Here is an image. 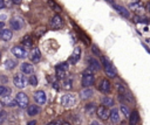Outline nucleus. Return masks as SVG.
Listing matches in <instances>:
<instances>
[{
	"mask_svg": "<svg viewBox=\"0 0 150 125\" xmlns=\"http://www.w3.org/2000/svg\"><path fill=\"white\" fill-rule=\"evenodd\" d=\"M95 82V76H94V70L90 68H87L83 74H82V79L81 84L83 88H90Z\"/></svg>",
	"mask_w": 150,
	"mask_h": 125,
	"instance_id": "f257e3e1",
	"label": "nucleus"
},
{
	"mask_svg": "<svg viewBox=\"0 0 150 125\" xmlns=\"http://www.w3.org/2000/svg\"><path fill=\"white\" fill-rule=\"evenodd\" d=\"M101 61H102V64H103V68H104V71H105V75L109 77V78H114L116 77V69L114 67V64L105 57V56H101Z\"/></svg>",
	"mask_w": 150,
	"mask_h": 125,
	"instance_id": "f03ea898",
	"label": "nucleus"
},
{
	"mask_svg": "<svg viewBox=\"0 0 150 125\" xmlns=\"http://www.w3.org/2000/svg\"><path fill=\"white\" fill-rule=\"evenodd\" d=\"M68 65H69L68 62H61V63L56 64L55 71H56V77H57L59 79H64V78H67V71H68V69H69Z\"/></svg>",
	"mask_w": 150,
	"mask_h": 125,
	"instance_id": "7ed1b4c3",
	"label": "nucleus"
},
{
	"mask_svg": "<svg viewBox=\"0 0 150 125\" xmlns=\"http://www.w3.org/2000/svg\"><path fill=\"white\" fill-rule=\"evenodd\" d=\"M76 102H77V98L74 93H66L61 97V104L64 107H71L76 104Z\"/></svg>",
	"mask_w": 150,
	"mask_h": 125,
	"instance_id": "20e7f679",
	"label": "nucleus"
},
{
	"mask_svg": "<svg viewBox=\"0 0 150 125\" xmlns=\"http://www.w3.org/2000/svg\"><path fill=\"white\" fill-rule=\"evenodd\" d=\"M13 83L18 89H25L27 86L28 79L26 78V76L23 74H16L13 77Z\"/></svg>",
	"mask_w": 150,
	"mask_h": 125,
	"instance_id": "39448f33",
	"label": "nucleus"
},
{
	"mask_svg": "<svg viewBox=\"0 0 150 125\" xmlns=\"http://www.w3.org/2000/svg\"><path fill=\"white\" fill-rule=\"evenodd\" d=\"M15 99H16V104L20 109H25V107H28L29 105V100H28V97L25 92H18L16 96H15Z\"/></svg>",
	"mask_w": 150,
	"mask_h": 125,
	"instance_id": "423d86ee",
	"label": "nucleus"
},
{
	"mask_svg": "<svg viewBox=\"0 0 150 125\" xmlns=\"http://www.w3.org/2000/svg\"><path fill=\"white\" fill-rule=\"evenodd\" d=\"M23 26H25V21L20 16H13L9 20V27L13 30H20L23 28Z\"/></svg>",
	"mask_w": 150,
	"mask_h": 125,
	"instance_id": "0eeeda50",
	"label": "nucleus"
},
{
	"mask_svg": "<svg viewBox=\"0 0 150 125\" xmlns=\"http://www.w3.org/2000/svg\"><path fill=\"white\" fill-rule=\"evenodd\" d=\"M12 53L18 58H25L27 56V54H28L27 50H26V48L23 46H14L12 48Z\"/></svg>",
	"mask_w": 150,
	"mask_h": 125,
	"instance_id": "6e6552de",
	"label": "nucleus"
},
{
	"mask_svg": "<svg viewBox=\"0 0 150 125\" xmlns=\"http://www.w3.org/2000/svg\"><path fill=\"white\" fill-rule=\"evenodd\" d=\"M96 114H97V117H98L101 120H107L108 118H110V111H109L108 107L104 106V105H101V106L97 107Z\"/></svg>",
	"mask_w": 150,
	"mask_h": 125,
	"instance_id": "1a4fd4ad",
	"label": "nucleus"
},
{
	"mask_svg": "<svg viewBox=\"0 0 150 125\" xmlns=\"http://www.w3.org/2000/svg\"><path fill=\"white\" fill-rule=\"evenodd\" d=\"M33 97H34L35 103L39 104V105H43V104L46 103V100H47V98H46V93H45V91H42V90H38V91H35Z\"/></svg>",
	"mask_w": 150,
	"mask_h": 125,
	"instance_id": "9d476101",
	"label": "nucleus"
},
{
	"mask_svg": "<svg viewBox=\"0 0 150 125\" xmlns=\"http://www.w3.org/2000/svg\"><path fill=\"white\" fill-rule=\"evenodd\" d=\"M62 26H63V20H62V18H61L60 15L55 14V15L52 18V20H50V27H52L53 29H60V28H62Z\"/></svg>",
	"mask_w": 150,
	"mask_h": 125,
	"instance_id": "9b49d317",
	"label": "nucleus"
},
{
	"mask_svg": "<svg viewBox=\"0 0 150 125\" xmlns=\"http://www.w3.org/2000/svg\"><path fill=\"white\" fill-rule=\"evenodd\" d=\"M98 89H100V91L102 93H109L110 90H111V83H110V81L107 79V78H103L101 81L100 85H98Z\"/></svg>",
	"mask_w": 150,
	"mask_h": 125,
	"instance_id": "f8f14e48",
	"label": "nucleus"
},
{
	"mask_svg": "<svg viewBox=\"0 0 150 125\" xmlns=\"http://www.w3.org/2000/svg\"><path fill=\"white\" fill-rule=\"evenodd\" d=\"M80 58H81V48H80V47H75V49H74L73 54L70 55L68 62H69L70 64H76V63L80 61Z\"/></svg>",
	"mask_w": 150,
	"mask_h": 125,
	"instance_id": "ddd939ff",
	"label": "nucleus"
},
{
	"mask_svg": "<svg viewBox=\"0 0 150 125\" xmlns=\"http://www.w3.org/2000/svg\"><path fill=\"white\" fill-rule=\"evenodd\" d=\"M0 102H1V105L2 106H11V107H13V106L18 105L16 104V99L12 98L11 96H4V97H1L0 98Z\"/></svg>",
	"mask_w": 150,
	"mask_h": 125,
	"instance_id": "4468645a",
	"label": "nucleus"
},
{
	"mask_svg": "<svg viewBox=\"0 0 150 125\" xmlns=\"http://www.w3.org/2000/svg\"><path fill=\"white\" fill-rule=\"evenodd\" d=\"M20 69H21L22 74H26V75H33V72H34V67L30 63H28V62L21 63Z\"/></svg>",
	"mask_w": 150,
	"mask_h": 125,
	"instance_id": "2eb2a0df",
	"label": "nucleus"
},
{
	"mask_svg": "<svg viewBox=\"0 0 150 125\" xmlns=\"http://www.w3.org/2000/svg\"><path fill=\"white\" fill-rule=\"evenodd\" d=\"M94 95V91L90 89V88H83L81 91H80V98L83 99V100H87V99H90Z\"/></svg>",
	"mask_w": 150,
	"mask_h": 125,
	"instance_id": "dca6fc26",
	"label": "nucleus"
},
{
	"mask_svg": "<svg viewBox=\"0 0 150 125\" xmlns=\"http://www.w3.org/2000/svg\"><path fill=\"white\" fill-rule=\"evenodd\" d=\"M41 60V51L39 48H33L32 53H30V61L33 63H38Z\"/></svg>",
	"mask_w": 150,
	"mask_h": 125,
	"instance_id": "f3484780",
	"label": "nucleus"
},
{
	"mask_svg": "<svg viewBox=\"0 0 150 125\" xmlns=\"http://www.w3.org/2000/svg\"><path fill=\"white\" fill-rule=\"evenodd\" d=\"M112 7L118 12V14H121L123 18H129L130 16V12L125 8V7H123V6H121V5H116V4H112Z\"/></svg>",
	"mask_w": 150,
	"mask_h": 125,
	"instance_id": "a211bd4d",
	"label": "nucleus"
},
{
	"mask_svg": "<svg viewBox=\"0 0 150 125\" xmlns=\"http://www.w3.org/2000/svg\"><path fill=\"white\" fill-rule=\"evenodd\" d=\"M0 37L2 41H9L12 39V29L8 28H2L0 33Z\"/></svg>",
	"mask_w": 150,
	"mask_h": 125,
	"instance_id": "6ab92c4d",
	"label": "nucleus"
},
{
	"mask_svg": "<svg viewBox=\"0 0 150 125\" xmlns=\"http://www.w3.org/2000/svg\"><path fill=\"white\" fill-rule=\"evenodd\" d=\"M88 64H89V68L93 69V70H95V71H98L101 69V64H100V62L95 57H90L88 60Z\"/></svg>",
	"mask_w": 150,
	"mask_h": 125,
	"instance_id": "aec40b11",
	"label": "nucleus"
},
{
	"mask_svg": "<svg viewBox=\"0 0 150 125\" xmlns=\"http://www.w3.org/2000/svg\"><path fill=\"white\" fill-rule=\"evenodd\" d=\"M40 112H41V109L38 105H35V104H32V105H29L27 107V114L28 116H36Z\"/></svg>",
	"mask_w": 150,
	"mask_h": 125,
	"instance_id": "412c9836",
	"label": "nucleus"
},
{
	"mask_svg": "<svg viewBox=\"0 0 150 125\" xmlns=\"http://www.w3.org/2000/svg\"><path fill=\"white\" fill-rule=\"evenodd\" d=\"M138 121H139V114H138V111L135 110L129 116V125H137Z\"/></svg>",
	"mask_w": 150,
	"mask_h": 125,
	"instance_id": "4be33fe9",
	"label": "nucleus"
},
{
	"mask_svg": "<svg viewBox=\"0 0 150 125\" xmlns=\"http://www.w3.org/2000/svg\"><path fill=\"white\" fill-rule=\"evenodd\" d=\"M129 7H130V9H131V11H135V12L142 11V9L144 8V6H143L142 1H135V2H131V4L129 5Z\"/></svg>",
	"mask_w": 150,
	"mask_h": 125,
	"instance_id": "5701e85b",
	"label": "nucleus"
},
{
	"mask_svg": "<svg viewBox=\"0 0 150 125\" xmlns=\"http://www.w3.org/2000/svg\"><path fill=\"white\" fill-rule=\"evenodd\" d=\"M21 44L25 47V48H32L33 46V41H32V37L29 35H26L23 36V39L21 40Z\"/></svg>",
	"mask_w": 150,
	"mask_h": 125,
	"instance_id": "b1692460",
	"label": "nucleus"
},
{
	"mask_svg": "<svg viewBox=\"0 0 150 125\" xmlns=\"http://www.w3.org/2000/svg\"><path fill=\"white\" fill-rule=\"evenodd\" d=\"M110 119L112 123H118L120 120V113H118V110L117 109H112L110 111Z\"/></svg>",
	"mask_w": 150,
	"mask_h": 125,
	"instance_id": "393cba45",
	"label": "nucleus"
},
{
	"mask_svg": "<svg viewBox=\"0 0 150 125\" xmlns=\"http://www.w3.org/2000/svg\"><path fill=\"white\" fill-rule=\"evenodd\" d=\"M11 92H12L11 88H8L6 85H1L0 86V96L1 97H4V96H11Z\"/></svg>",
	"mask_w": 150,
	"mask_h": 125,
	"instance_id": "a878e982",
	"label": "nucleus"
},
{
	"mask_svg": "<svg viewBox=\"0 0 150 125\" xmlns=\"http://www.w3.org/2000/svg\"><path fill=\"white\" fill-rule=\"evenodd\" d=\"M63 88L66 90H70L73 88V78L71 77H67L63 79Z\"/></svg>",
	"mask_w": 150,
	"mask_h": 125,
	"instance_id": "bb28decb",
	"label": "nucleus"
},
{
	"mask_svg": "<svg viewBox=\"0 0 150 125\" xmlns=\"http://www.w3.org/2000/svg\"><path fill=\"white\" fill-rule=\"evenodd\" d=\"M15 67H16V62L13 61V60H7V61L5 62V68H6L7 70H13Z\"/></svg>",
	"mask_w": 150,
	"mask_h": 125,
	"instance_id": "cd10ccee",
	"label": "nucleus"
},
{
	"mask_svg": "<svg viewBox=\"0 0 150 125\" xmlns=\"http://www.w3.org/2000/svg\"><path fill=\"white\" fill-rule=\"evenodd\" d=\"M28 83L32 85V86H36L38 85V83H39V79H38V76L36 75H29V77H28Z\"/></svg>",
	"mask_w": 150,
	"mask_h": 125,
	"instance_id": "c85d7f7f",
	"label": "nucleus"
},
{
	"mask_svg": "<svg viewBox=\"0 0 150 125\" xmlns=\"http://www.w3.org/2000/svg\"><path fill=\"white\" fill-rule=\"evenodd\" d=\"M102 104H103L104 106H107V107L112 106V105H114V99H112L111 97H103V98H102Z\"/></svg>",
	"mask_w": 150,
	"mask_h": 125,
	"instance_id": "c756f323",
	"label": "nucleus"
},
{
	"mask_svg": "<svg viewBox=\"0 0 150 125\" xmlns=\"http://www.w3.org/2000/svg\"><path fill=\"white\" fill-rule=\"evenodd\" d=\"M95 110H97V109H96V105H95L94 103H89V104L86 105V111H87L89 114H93V113L95 112Z\"/></svg>",
	"mask_w": 150,
	"mask_h": 125,
	"instance_id": "7c9ffc66",
	"label": "nucleus"
},
{
	"mask_svg": "<svg viewBox=\"0 0 150 125\" xmlns=\"http://www.w3.org/2000/svg\"><path fill=\"white\" fill-rule=\"evenodd\" d=\"M120 110H121V112L123 113V116H125V117H128V116H130V112H129V109L125 106V105H121V107H120Z\"/></svg>",
	"mask_w": 150,
	"mask_h": 125,
	"instance_id": "2f4dec72",
	"label": "nucleus"
},
{
	"mask_svg": "<svg viewBox=\"0 0 150 125\" xmlns=\"http://www.w3.org/2000/svg\"><path fill=\"white\" fill-rule=\"evenodd\" d=\"M117 90H118V93H120V95H123V93L127 92V89H125V86H124L123 84H118V85H117Z\"/></svg>",
	"mask_w": 150,
	"mask_h": 125,
	"instance_id": "473e14b6",
	"label": "nucleus"
},
{
	"mask_svg": "<svg viewBox=\"0 0 150 125\" xmlns=\"http://www.w3.org/2000/svg\"><path fill=\"white\" fill-rule=\"evenodd\" d=\"M134 19H135V22H145V23H148V22H149V20H148V19H145V18H139V16H135Z\"/></svg>",
	"mask_w": 150,
	"mask_h": 125,
	"instance_id": "72a5a7b5",
	"label": "nucleus"
},
{
	"mask_svg": "<svg viewBox=\"0 0 150 125\" xmlns=\"http://www.w3.org/2000/svg\"><path fill=\"white\" fill-rule=\"evenodd\" d=\"M79 34H80V37H81V40H82V41H83L86 44H89V39H88L86 35H83V34H82V32H79Z\"/></svg>",
	"mask_w": 150,
	"mask_h": 125,
	"instance_id": "f704fd0d",
	"label": "nucleus"
},
{
	"mask_svg": "<svg viewBox=\"0 0 150 125\" xmlns=\"http://www.w3.org/2000/svg\"><path fill=\"white\" fill-rule=\"evenodd\" d=\"M0 114H1V118H0V123H1V124H4V123H5V119H6V112H5L4 110H1Z\"/></svg>",
	"mask_w": 150,
	"mask_h": 125,
	"instance_id": "c9c22d12",
	"label": "nucleus"
},
{
	"mask_svg": "<svg viewBox=\"0 0 150 125\" xmlns=\"http://www.w3.org/2000/svg\"><path fill=\"white\" fill-rule=\"evenodd\" d=\"M47 125H63V121H61V120H53V121L48 123Z\"/></svg>",
	"mask_w": 150,
	"mask_h": 125,
	"instance_id": "e433bc0d",
	"label": "nucleus"
},
{
	"mask_svg": "<svg viewBox=\"0 0 150 125\" xmlns=\"http://www.w3.org/2000/svg\"><path fill=\"white\" fill-rule=\"evenodd\" d=\"M49 2H50V5H52V6H53V7H54V9H55V11H56V12H60V7H59V6H57V5H55V4H54V2H53V0H50V1H49Z\"/></svg>",
	"mask_w": 150,
	"mask_h": 125,
	"instance_id": "4c0bfd02",
	"label": "nucleus"
},
{
	"mask_svg": "<svg viewBox=\"0 0 150 125\" xmlns=\"http://www.w3.org/2000/svg\"><path fill=\"white\" fill-rule=\"evenodd\" d=\"M91 51H93V53H95L96 55H98V54H100V50L97 49V47H96V46H93V48H91Z\"/></svg>",
	"mask_w": 150,
	"mask_h": 125,
	"instance_id": "58836bf2",
	"label": "nucleus"
},
{
	"mask_svg": "<svg viewBox=\"0 0 150 125\" xmlns=\"http://www.w3.org/2000/svg\"><path fill=\"white\" fill-rule=\"evenodd\" d=\"M89 125H102V124L100 121H97V120H93V121H90Z\"/></svg>",
	"mask_w": 150,
	"mask_h": 125,
	"instance_id": "ea45409f",
	"label": "nucleus"
},
{
	"mask_svg": "<svg viewBox=\"0 0 150 125\" xmlns=\"http://www.w3.org/2000/svg\"><path fill=\"white\" fill-rule=\"evenodd\" d=\"M6 7V4L4 0H0V8H5Z\"/></svg>",
	"mask_w": 150,
	"mask_h": 125,
	"instance_id": "a19ab883",
	"label": "nucleus"
},
{
	"mask_svg": "<svg viewBox=\"0 0 150 125\" xmlns=\"http://www.w3.org/2000/svg\"><path fill=\"white\" fill-rule=\"evenodd\" d=\"M35 124H36V121H35V120H30V121H28V123H27V125H35Z\"/></svg>",
	"mask_w": 150,
	"mask_h": 125,
	"instance_id": "79ce46f5",
	"label": "nucleus"
},
{
	"mask_svg": "<svg viewBox=\"0 0 150 125\" xmlns=\"http://www.w3.org/2000/svg\"><path fill=\"white\" fill-rule=\"evenodd\" d=\"M13 1V4H15V5H19L20 2H21V0H12Z\"/></svg>",
	"mask_w": 150,
	"mask_h": 125,
	"instance_id": "37998d69",
	"label": "nucleus"
},
{
	"mask_svg": "<svg viewBox=\"0 0 150 125\" xmlns=\"http://www.w3.org/2000/svg\"><path fill=\"white\" fill-rule=\"evenodd\" d=\"M0 19H1V22H4V21H5V19H6V15H4V14H2V15L0 16Z\"/></svg>",
	"mask_w": 150,
	"mask_h": 125,
	"instance_id": "c03bdc74",
	"label": "nucleus"
},
{
	"mask_svg": "<svg viewBox=\"0 0 150 125\" xmlns=\"http://www.w3.org/2000/svg\"><path fill=\"white\" fill-rule=\"evenodd\" d=\"M63 125H70L69 123H67V121H63Z\"/></svg>",
	"mask_w": 150,
	"mask_h": 125,
	"instance_id": "a18cd8bd",
	"label": "nucleus"
},
{
	"mask_svg": "<svg viewBox=\"0 0 150 125\" xmlns=\"http://www.w3.org/2000/svg\"><path fill=\"white\" fill-rule=\"evenodd\" d=\"M148 11H149V12H150V2H149V4H148Z\"/></svg>",
	"mask_w": 150,
	"mask_h": 125,
	"instance_id": "49530a36",
	"label": "nucleus"
},
{
	"mask_svg": "<svg viewBox=\"0 0 150 125\" xmlns=\"http://www.w3.org/2000/svg\"><path fill=\"white\" fill-rule=\"evenodd\" d=\"M105 1H111V0H105Z\"/></svg>",
	"mask_w": 150,
	"mask_h": 125,
	"instance_id": "de8ad7c7",
	"label": "nucleus"
}]
</instances>
